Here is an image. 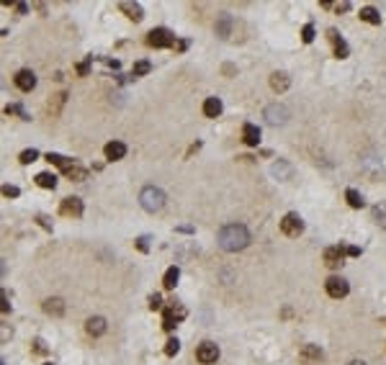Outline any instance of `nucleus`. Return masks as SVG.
<instances>
[{
  "label": "nucleus",
  "mask_w": 386,
  "mask_h": 365,
  "mask_svg": "<svg viewBox=\"0 0 386 365\" xmlns=\"http://www.w3.org/2000/svg\"><path fill=\"white\" fill-rule=\"evenodd\" d=\"M348 365H366L363 360H353V363H348Z\"/></svg>",
  "instance_id": "58836bf2"
},
{
  "label": "nucleus",
  "mask_w": 386,
  "mask_h": 365,
  "mask_svg": "<svg viewBox=\"0 0 386 365\" xmlns=\"http://www.w3.org/2000/svg\"><path fill=\"white\" fill-rule=\"evenodd\" d=\"M265 118H268L271 126H284L289 121V108H286V105H281V103H273V105L265 108Z\"/></svg>",
  "instance_id": "39448f33"
},
{
  "label": "nucleus",
  "mask_w": 386,
  "mask_h": 365,
  "mask_svg": "<svg viewBox=\"0 0 386 365\" xmlns=\"http://www.w3.org/2000/svg\"><path fill=\"white\" fill-rule=\"evenodd\" d=\"M345 198H348V203H350L353 208H363V203H366V201H363V195H361L358 190H353V188L345 190Z\"/></svg>",
  "instance_id": "a878e982"
},
{
  "label": "nucleus",
  "mask_w": 386,
  "mask_h": 365,
  "mask_svg": "<svg viewBox=\"0 0 386 365\" xmlns=\"http://www.w3.org/2000/svg\"><path fill=\"white\" fill-rule=\"evenodd\" d=\"M118 8L126 13V18H129V21H142V18H144V13H142V5H139V3H121Z\"/></svg>",
  "instance_id": "412c9836"
},
{
  "label": "nucleus",
  "mask_w": 386,
  "mask_h": 365,
  "mask_svg": "<svg viewBox=\"0 0 386 365\" xmlns=\"http://www.w3.org/2000/svg\"><path fill=\"white\" fill-rule=\"evenodd\" d=\"M196 358H198V363H203V365H211V363L219 360V347H216L214 342H201L198 350H196Z\"/></svg>",
  "instance_id": "0eeeda50"
},
{
  "label": "nucleus",
  "mask_w": 386,
  "mask_h": 365,
  "mask_svg": "<svg viewBox=\"0 0 386 365\" xmlns=\"http://www.w3.org/2000/svg\"><path fill=\"white\" fill-rule=\"evenodd\" d=\"M139 203H142L144 211L157 214V211H162V206H165V193H162L160 188H155V185H147L139 193Z\"/></svg>",
  "instance_id": "f03ea898"
},
{
  "label": "nucleus",
  "mask_w": 386,
  "mask_h": 365,
  "mask_svg": "<svg viewBox=\"0 0 386 365\" xmlns=\"http://www.w3.org/2000/svg\"><path fill=\"white\" fill-rule=\"evenodd\" d=\"M36 157H39V152H36V149H26V152H21V162H23V165H31Z\"/></svg>",
  "instance_id": "c756f323"
},
{
  "label": "nucleus",
  "mask_w": 386,
  "mask_h": 365,
  "mask_svg": "<svg viewBox=\"0 0 386 365\" xmlns=\"http://www.w3.org/2000/svg\"><path fill=\"white\" fill-rule=\"evenodd\" d=\"M374 221L386 229V203H376L374 206Z\"/></svg>",
  "instance_id": "bb28decb"
},
{
  "label": "nucleus",
  "mask_w": 386,
  "mask_h": 365,
  "mask_svg": "<svg viewBox=\"0 0 386 365\" xmlns=\"http://www.w3.org/2000/svg\"><path fill=\"white\" fill-rule=\"evenodd\" d=\"M78 72H80V75H85V72H88V62H83V65H78Z\"/></svg>",
  "instance_id": "4c0bfd02"
},
{
  "label": "nucleus",
  "mask_w": 386,
  "mask_h": 365,
  "mask_svg": "<svg viewBox=\"0 0 386 365\" xmlns=\"http://www.w3.org/2000/svg\"><path fill=\"white\" fill-rule=\"evenodd\" d=\"M183 316H186V309H183V306H175V301H170V306L165 309V319H162V327L170 332V329L175 327V322H181Z\"/></svg>",
  "instance_id": "6e6552de"
},
{
  "label": "nucleus",
  "mask_w": 386,
  "mask_h": 365,
  "mask_svg": "<svg viewBox=\"0 0 386 365\" xmlns=\"http://www.w3.org/2000/svg\"><path fill=\"white\" fill-rule=\"evenodd\" d=\"M16 88L23 90V93H31V90L36 88V75H34L31 70H21V72L16 75Z\"/></svg>",
  "instance_id": "1a4fd4ad"
},
{
  "label": "nucleus",
  "mask_w": 386,
  "mask_h": 365,
  "mask_svg": "<svg viewBox=\"0 0 386 365\" xmlns=\"http://www.w3.org/2000/svg\"><path fill=\"white\" fill-rule=\"evenodd\" d=\"M178 278H181V270H178V265H173V268H168L165 270V278H162V285L168 288H175V283H178Z\"/></svg>",
  "instance_id": "b1692460"
},
{
  "label": "nucleus",
  "mask_w": 386,
  "mask_h": 365,
  "mask_svg": "<svg viewBox=\"0 0 386 365\" xmlns=\"http://www.w3.org/2000/svg\"><path fill=\"white\" fill-rule=\"evenodd\" d=\"M59 211H62L65 216H83V211H85V206H83V201L80 198H65L62 201V206H59Z\"/></svg>",
  "instance_id": "9b49d317"
},
{
  "label": "nucleus",
  "mask_w": 386,
  "mask_h": 365,
  "mask_svg": "<svg viewBox=\"0 0 386 365\" xmlns=\"http://www.w3.org/2000/svg\"><path fill=\"white\" fill-rule=\"evenodd\" d=\"M271 173L278 178V180H289L291 175H293V167L286 162V160H278V162H273V167H271Z\"/></svg>",
  "instance_id": "f3484780"
},
{
  "label": "nucleus",
  "mask_w": 386,
  "mask_h": 365,
  "mask_svg": "<svg viewBox=\"0 0 386 365\" xmlns=\"http://www.w3.org/2000/svg\"><path fill=\"white\" fill-rule=\"evenodd\" d=\"M301 39H304V44H311V41H314V26H311V23H306V26H304Z\"/></svg>",
  "instance_id": "2f4dec72"
},
{
  "label": "nucleus",
  "mask_w": 386,
  "mask_h": 365,
  "mask_svg": "<svg viewBox=\"0 0 386 365\" xmlns=\"http://www.w3.org/2000/svg\"><path fill=\"white\" fill-rule=\"evenodd\" d=\"M327 36H330V41H332V47H335V57H340V59H345L348 57V44H345V39L343 36H340L337 31H335V28H330V31H327Z\"/></svg>",
  "instance_id": "4468645a"
},
{
  "label": "nucleus",
  "mask_w": 386,
  "mask_h": 365,
  "mask_svg": "<svg viewBox=\"0 0 386 365\" xmlns=\"http://www.w3.org/2000/svg\"><path fill=\"white\" fill-rule=\"evenodd\" d=\"M150 70H152V65H150V62H137L131 72H134V75H147Z\"/></svg>",
  "instance_id": "473e14b6"
},
{
  "label": "nucleus",
  "mask_w": 386,
  "mask_h": 365,
  "mask_svg": "<svg viewBox=\"0 0 386 365\" xmlns=\"http://www.w3.org/2000/svg\"><path fill=\"white\" fill-rule=\"evenodd\" d=\"M178 350H181V342H178L175 337H173V340H168V345H165V355H170V358H173V355H178Z\"/></svg>",
  "instance_id": "7c9ffc66"
},
{
  "label": "nucleus",
  "mask_w": 386,
  "mask_h": 365,
  "mask_svg": "<svg viewBox=\"0 0 386 365\" xmlns=\"http://www.w3.org/2000/svg\"><path fill=\"white\" fill-rule=\"evenodd\" d=\"M361 21H366V23H374V26H379L381 23V16H379V10L376 8H361Z\"/></svg>",
  "instance_id": "393cba45"
},
{
  "label": "nucleus",
  "mask_w": 386,
  "mask_h": 365,
  "mask_svg": "<svg viewBox=\"0 0 386 365\" xmlns=\"http://www.w3.org/2000/svg\"><path fill=\"white\" fill-rule=\"evenodd\" d=\"M147 242H150L147 237H139V239H137V247H139L142 252H147V250H150V245H147Z\"/></svg>",
  "instance_id": "c9c22d12"
},
{
  "label": "nucleus",
  "mask_w": 386,
  "mask_h": 365,
  "mask_svg": "<svg viewBox=\"0 0 386 365\" xmlns=\"http://www.w3.org/2000/svg\"><path fill=\"white\" fill-rule=\"evenodd\" d=\"M345 252H348L350 257H358V255H361V250H358V247H345Z\"/></svg>",
  "instance_id": "e433bc0d"
},
{
  "label": "nucleus",
  "mask_w": 386,
  "mask_h": 365,
  "mask_svg": "<svg viewBox=\"0 0 386 365\" xmlns=\"http://www.w3.org/2000/svg\"><path fill=\"white\" fill-rule=\"evenodd\" d=\"M41 309L47 311L49 316H62L65 314V301L62 298H47L41 303Z\"/></svg>",
  "instance_id": "dca6fc26"
},
{
  "label": "nucleus",
  "mask_w": 386,
  "mask_h": 365,
  "mask_svg": "<svg viewBox=\"0 0 386 365\" xmlns=\"http://www.w3.org/2000/svg\"><path fill=\"white\" fill-rule=\"evenodd\" d=\"M291 80H289V75L286 72H273L271 75V88L276 90V93H284V90H289Z\"/></svg>",
  "instance_id": "a211bd4d"
},
{
  "label": "nucleus",
  "mask_w": 386,
  "mask_h": 365,
  "mask_svg": "<svg viewBox=\"0 0 386 365\" xmlns=\"http://www.w3.org/2000/svg\"><path fill=\"white\" fill-rule=\"evenodd\" d=\"M221 108H224V105H221V98H206L203 100V113L209 118H216L221 113Z\"/></svg>",
  "instance_id": "6ab92c4d"
},
{
  "label": "nucleus",
  "mask_w": 386,
  "mask_h": 365,
  "mask_svg": "<svg viewBox=\"0 0 386 365\" xmlns=\"http://www.w3.org/2000/svg\"><path fill=\"white\" fill-rule=\"evenodd\" d=\"M47 160H49V162H54V165H59V167H62V170H65L67 165H72L67 157H62V155H54V152H49V155H47Z\"/></svg>",
  "instance_id": "c85d7f7f"
},
{
  "label": "nucleus",
  "mask_w": 386,
  "mask_h": 365,
  "mask_svg": "<svg viewBox=\"0 0 386 365\" xmlns=\"http://www.w3.org/2000/svg\"><path fill=\"white\" fill-rule=\"evenodd\" d=\"M343 255H345L343 245L327 247V250H324V265H327V268H340V265H343Z\"/></svg>",
  "instance_id": "9d476101"
},
{
  "label": "nucleus",
  "mask_w": 386,
  "mask_h": 365,
  "mask_svg": "<svg viewBox=\"0 0 386 365\" xmlns=\"http://www.w3.org/2000/svg\"><path fill=\"white\" fill-rule=\"evenodd\" d=\"M324 288H327V293H330L332 298H345V296H348V291H350L348 280H345V278H337V275L327 278V283H324Z\"/></svg>",
  "instance_id": "423d86ee"
},
{
  "label": "nucleus",
  "mask_w": 386,
  "mask_h": 365,
  "mask_svg": "<svg viewBox=\"0 0 386 365\" xmlns=\"http://www.w3.org/2000/svg\"><path fill=\"white\" fill-rule=\"evenodd\" d=\"M242 142L247 147H258L260 144V129L255 124H245L242 126Z\"/></svg>",
  "instance_id": "2eb2a0df"
},
{
  "label": "nucleus",
  "mask_w": 386,
  "mask_h": 365,
  "mask_svg": "<svg viewBox=\"0 0 386 365\" xmlns=\"http://www.w3.org/2000/svg\"><path fill=\"white\" fill-rule=\"evenodd\" d=\"M36 182H39L41 188H54V185H57V178H54L52 173H39V175H36Z\"/></svg>",
  "instance_id": "cd10ccee"
},
{
  "label": "nucleus",
  "mask_w": 386,
  "mask_h": 365,
  "mask_svg": "<svg viewBox=\"0 0 386 365\" xmlns=\"http://www.w3.org/2000/svg\"><path fill=\"white\" fill-rule=\"evenodd\" d=\"M62 173H65L70 180H85V178H88V170H85V167H80V165H75V162L67 165Z\"/></svg>",
  "instance_id": "4be33fe9"
},
{
  "label": "nucleus",
  "mask_w": 386,
  "mask_h": 365,
  "mask_svg": "<svg viewBox=\"0 0 386 365\" xmlns=\"http://www.w3.org/2000/svg\"><path fill=\"white\" fill-rule=\"evenodd\" d=\"M301 360H306V363L322 360V350H319L317 345H304V350H301Z\"/></svg>",
  "instance_id": "5701e85b"
},
{
  "label": "nucleus",
  "mask_w": 386,
  "mask_h": 365,
  "mask_svg": "<svg viewBox=\"0 0 386 365\" xmlns=\"http://www.w3.org/2000/svg\"><path fill=\"white\" fill-rule=\"evenodd\" d=\"M3 195H5V198H16V195H18V188H16V185H5V188H3Z\"/></svg>",
  "instance_id": "72a5a7b5"
},
{
  "label": "nucleus",
  "mask_w": 386,
  "mask_h": 365,
  "mask_svg": "<svg viewBox=\"0 0 386 365\" xmlns=\"http://www.w3.org/2000/svg\"><path fill=\"white\" fill-rule=\"evenodd\" d=\"M173 41H175V36H173V31H168V28H152V31L147 34V44L155 47V49L173 47Z\"/></svg>",
  "instance_id": "7ed1b4c3"
},
{
  "label": "nucleus",
  "mask_w": 386,
  "mask_h": 365,
  "mask_svg": "<svg viewBox=\"0 0 386 365\" xmlns=\"http://www.w3.org/2000/svg\"><path fill=\"white\" fill-rule=\"evenodd\" d=\"M281 232H284L286 237H299L304 232V221L299 214H286L284 221H281Z\"/></svg>",
  "instance_id": "20e7f679"
},
{
  "label": "nucleus",
  "mask_w": 386,
  "mask_h": 365,
  "mask_svg": "<svg viewBox=\"0 0 386 365\" xmlns=\"http://www.w3.org/2000/svg\"><path fill=\"white\" fill-rule=\"evenodd\" d=\"M216 34L221 36V39H229L232 36V28H234V18L229 16V13H221V16L216 18Z\"/></svg>",
  "instance_id": "f8f14e48"
},
{
  "label": "nucleus",
  "mask_w": 386,
  "mask_h": 365,
  "mask_svg": "<svg viewBox=\"0 0 386 365\" xmlns=\"http://www.w3.org/2000/svg\"><path fill=\"white\" fill-rule=\"evenodd\" d=\"M103 152H106L108 160H121V157L126 155V144H121V142H108Z\"/></svg>",
  "instance_id": "aec40b11"
},
{
  "label": "nucleus",
  "mask_w": 386,
  "mask_h": 365,
  "mask_svg": "<svg viewBox=\"0 0 386 365\" xmlns=\"http://www.w3.org/2000/svg\"><path fill=\"white\" fill-rule=\"evenodd\" d=\"M216 242L224 252H240V250H245L250 245V232L242 224H227V226L219 229Z\"/></svg>",
  "instance_id": "f257e3e1"
},
{
  "label": "nucleus",
  "mask_w": 386,
  "mask_h": 365,
  "mask_svg": "<svg viewBox=\"0 0 386 365\" xmlns=\"http://www.w3.org/2000/svg\"><path fill=\"white\" fill-rule=\"evenodd\" d=\"M160 306H162V301H160V296H157V293H152V296H150V309H152V311H157Z\"/></svg>",
  "instance_id": "f704fd0d"
},
{
  "label": "nucleus",
  "mask_w": 386,
  "mask_h": 365,
  "mask_svg": "<svg viewBox=\"0 0 386 365\" xmlns=\"http://www.w3.org/2000/svg\"><path fill=\"white\" fill-rule=\"evenodd\" d=\"M106 329H108V324H106V319H103V316H91L85 322V332L91 334V337H100Z\"/></svg>",
  "instance_id": "ddd939ff"
}]
</instances>
